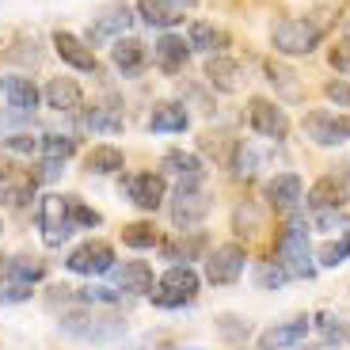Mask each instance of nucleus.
<instances>
[{
    "mask_svg": "<svg viewBox=\"0 0 350 350\" xmlns=\"http://www.w3.org/2000/svg\"><path fill=\"white\" fill-rule=\"evenodd\" d=\"M210 213V191L202 179H179L172 187V225L175 228H198Z\"/></svg>",
    "mask_w": 350,
    "mask_h": 350,
    "instance_id": "nucleus-2",
    "label": "nucleus"
},
{
    "mask_svg": "<svg viewBox=\"0 0 350 350\" xmlns=\"http://www.w3.org/2000/svg\"><path fill=\"white\" fill-rule=\"evenodd\" d=\"M324 92H327V99H332V103L350 107V80H332V84L324 88Z\"/></svg>",
    "mask_w": 350,
    "mask_h": 350,
    "instance_id": "nucleus-44",
    "label": "nucleus"
},
{
    "mask_svg": "<svg viewBox=\"0 0 350 350\" xmlns=\"http://www.w3.org/2000/svg\"><path fill=\"white\" fill-rule=\"evenodd\" d=\"M0 228H4V221H0Z\"/></svg>",
    "mask_w": 350,
    "mask_h": 350,
    "instance_id": "nucleus-52",
    "label": "nucleus"
},
{
    "mask_svg": "<svg viewBox=\"0 0 350 350\" xmlns=\"http://www.w3.org/2000/svg\"><path fill=\"white\" fill-rule=\"evenodd\" d=\"M111 62L122 77H141V72H145V46H141L137 38H122V42H114Z\"/></svg>",
    "mask_w": 350,
    "mask_h": 350,
    "instance_id": "nucleus-22",
    "label": "nucleus"
},
{
    "mask_svg": "<svg viewBox=\"0 0 350 350\" xmlns=\"http://www.w3.org/2000/svg\"><path fill=\"white\" fill-rule=\"evenodd\" d=\"M122 244H130L133 252H141V247L160 244V237H157V228H152L149 221H137V225H126L122 228Z\"/></svg>",
    "mask_w": 350,
    "mask_h": 350,
    "instance_id": "nucleus-34",
    "label": "nucleus"
},
{
    "mask_svg": "<svg viewBox=\"0 0 350 350\" xmlns=\"http://www.w3.org/2000/svg\"><path fill=\"white\" fill-rule=\"evenodd\" d=\"M198 274L187 267V262H175L167 267V274H160V282L152 286V305L157 308H187L194 297H198Z\"/></svg>",
    "mask_w": 350,
    "mask_h": 350,
    "instance_id": "nucleus-1",
    "label": "nucleus"
},
{
    "mask_svg": "<svg viewBox=\"0 0 350 350\" xmlns=\"http://www.w3.org/2000/svg\"><path fill=\"white\" fill-rule=\"evenodd\" d=\"M65 267L72 274H107L114 267V247L103 240H84V244H77V252H69Z\"/></svg>",
    "mask_w": 350,
    "mask_h": 350,
    "instance_id": "nucleus-7",
    "label": "nucleus"
},
{
    "mask_svg": "<svg viewBox=\"0 0 350 350\" xmlns=\"http://www.w3.org/2000/svg\"><path fill=\"white\" fill-rule=\"evenodd\" d=\"M69 213H72V225L77 228H99L103 225V213H96L92 206H84V202L69 198Z\"/></svg>",
    "mask_w": 350,
    "mask_h": 350,
    "instance_id": "nucleus-40",
    "label": "nucleus"
},
{
    "mask_svg": "<svg viewBox=\"0 0 350 350\" xmlns=\"http://www.w3.org/2000/svg\"><path fill=\"white\" fill-rule=\"evenodd\" d=\"M62 332L69 339H84V342H103V339H118L126 332L122 316H107V312H88V308H77V312L62 316Z\"/></svg>",
    "mask_w": 350,
    "mask_h": 350,
    "instance_id": "nucleus-3",
    "label": "nucleus"
},
{
    "mask_svg": "<svg viewBox=\"0 0 350 350\" xmlns=\"http://www.w3.org/2000/svg\"><path fill=\"white\" fill-rule=\"evenodd\" d=\"M297 350H327V347H297Z\"/></svg>",
    "mask_w": 350,
    "mask_h": 350,
    "instance_id": "nucleus-50",
    "label": "nucleus"
},
{
    "mask_svg": "<svg viewBox=\"0 0 350 350\" xmlns=\"http://www.w3.org/2000/svg\"><path fill=\"white\" fill-rule=\"evenodd\" d=\"M206 77L213 80L217 92H232V88L240 84V72H237V65L228 62V57H210V62H206Z\"/></svg>",
    "mask_w": 350,
    "mask_h": 350,
    "instance_id": "nucleus-30",
    "label": "nucleus"
},
{
    "mask_svg": "<svg viewBox=\"0 0 350 350\" xmlns=\"http://www.w3.org/2000/svg\"><path fill=\"white\" fill-rule=\"evenodd\" d=\"M133 27V8L130 4H111V8H103L96 19H92V42H103V38L111 35H122V31H130Z\"/></svg>",
    "mask_w": 350,
    "mask_h": 350,
    "instance_id": "nucleus-14",
    "label": "nucleus"
},
{
    "mask_svg": "<svg viewBox=\"0 0 350 350\" xmlns=\"http://www.w3.org/2000/svg\"><path fill=\"white\" fill-rule=\"evenodd\" d=\"M164 347V332H149L141 342H133V347H126V350H160Z\"/></svg>",
    "mask_w": 350,
    "mask_h": 350,
    "instance_id": "nucleus-47",
    "label": "nucleus"
},
{
    "mask_svg": "<svg viewBox=\"0 0 350 350\" xmlns=\"http://www.w3.org/2000/svg\"><path fill=\"white\" fill-rule=\"evenodd\" d=\"M187 42H191L194 50L217 53V50H225V46H228V31H221V27H213V23H194Z\"/></svg>",
    "mask_w": 350,
    "mask_h": 350,
    "instance_id": "nucleus-28",
    "label": "nucleus"
},
{
    "mask_svg": "<svg viewBox=\"0 0 350 350\" xmlns=\"http://www.w3.org/2000/svg\"><path fill=\"white\" fill-rule=\"evenodd\" d=\"M157 57H160V69H164L167 77H175V72L191 62V42L179 38L175 31H164V35L157 38Z\"/></svg>",
    "mask_w": 350,
    "mask_h": 350,
    "instance_id": "nucleus-16",
    "label": "nucleus"
},
{
    "mask_svg": "<svg viewBox=\"0 0 350 350\" xmlns=\"http://www.w3.org/2000/svg\"><path fill=\"white\" fill-rule=\"evenodd\" d=\"M206 244H210V240L202 237V232L198 237H183V240H164V244H160V255H164L167 262H191L206 252Z\"/></svg>",
    "mask_w": 350,
    "mask_h": 350,
    "instance_id": "nucleus-24",
    "label": "nucleus"
},
{
    "mask_svg": "<svg viewBox=\"0 0 350 350\" xmlns=\"http://www.w3.org/2000/svg\"><path fill=\"white\" fill-rule=\"evenodd\" d=\"M324 38V27L312 23V19H282L274 23L271 42L278 53H289V57H301V53H312Z\"/></svg>",
    "mask_w": 350,
    "mask_h": 350,
    "instance_id": "nucleus-5",
    "label": "nucleus"
},
{
    "mask_svg": "<svg viewBox=\"0 0 350 350\" xmlns=\"http://www.w3.org/2000/svg\"><path fill=\"white\" fill-rule=\"evenodd\" d=\"M332 65H335V69H342V72H350V42H342V46H335V50H332Z\"/></svg>",
    "mask_w": 350,
    "mask_h": 350,
    "instance_id": "nucleus-46",
    "label": "nucleus"
},
{
    "mask_svg": "<svg viewBox=\"0 0 350 350\" xmlns=\"http://www.w3.org/2000/svg\"><path fill=\"white\" fill-rule=\"evenodd\" d=\"M308 335V316H293L286 324H274L259 335V350H289Z\"/></svg>",
    "mask_w": 350,
    "mask_h": 350,
    "instance_id": "nucleus-13",
    "label": "nucleus"
},
{
    "mask_svg": "<svg viewBox=\"0 0 350 350\" xmlns=\"http://www.w3.org/2000/svg\"><path fill=\"white\" fill-rule=\"evenodd\" d=\"M247 122H252L255 133H262V137H274V141H282V137L289 133L286 114H282L278 107L271 103V99H252V103H247Z\"/></svg>",
    "mask_w": 350,
    "mask_h": 350,
    "instance_id": "nucleus-10",
    "label": "nucleus"
},
{
    "mask_svg": "<svg viewBox=\"0 0 350 350\" xmlns=\"http://www.w3.org/2000/svg\"><path fill=\"white\" fill-rule=\"evenodd\" d=\"M137 16L149 27H175L183 19V8H175L167 0H137Z\"/></svg>",
    "mask_w": 350,
    "mask_h": 350,
    "instance_id": "nucleus-23",
    "label": "nucleus"
},
{
    "mask_svg": "<svg viewBox=\"0 0 350 350\" xmlns=\"http://www.w3.org/2000/svg\"><path fill=\"white\" fill-rule=\"evenodd\" d=\"M16 126H19L16 107H12V111H0V137H12V133H16Z\"/></svg>",
    "mask_w": 350,
    "mask_h": 350,
    "instance_id": "nucleus-45",
    "label": "nucleus"
},
{
    "mask_svg": "<svg viewBox=\"0 0 350 350\" xmlns=\"http://www.w3.org/2000/svg\"><path fill=\"white\" fill-rule=\"evenodd\" d=\"M42 96H46V103H50L53 111H77L80 99H84V88H80L72 77H50L46 88H42Z\"/></svg>",
    "mask_w": 350,
    "mask_h": 350,
    "instance_id": "nucleus-17",
    "label": "nucleus"
},
{
    "mask_svg": "<svg viewBox=\"0 0 350 350\" xmlns=\"http://www.w3.org/2000/svg\"><path fill=\"white\" fill-rule=\"evenodd\" d=\"M12 172H16V167H12V160H0V179H12Z\"/></svg>",
    "mask_w": 350,
    "mask_h": 350,
    "instance_id": "nucleus-48",
    "label": "nucleus"
},
{
    "mask_svg": "<svg viewBox=\"0 0 350 350\" xmlns=\"http://www.w3.org/2000/svg\"><path fill=\"white\" fill-rule=\"evenodd\" d=\"M53 50H57V57H62L65 65H72V69H80V72L96 69V53L88 50V42H80L77 35H69V31H57V35H53Z\"/></svg>",
    "mask_w": 350,
    "mask_h": 350,
    "instance_id": "nucleus-15",
    "label": "nucleus"
},
{
    "mask_svg": "<svg viewBox=\"0 0 350 350\" xmlns=\"http://www.w3.org/2000/svg\"><path fill=\"white\" fill-rule=\"evenodd\" d=\"M4 149L12 157H31V152H38V141L27 137V133H12V137H4Z\"/></svg>",
    "mask_w": 350,
    "mask_h": 350,
    "instance_id": "nucleus-43",
    "label": "nucleus"
},
{
    "mask_svg": "<svg viewBox=\"0 0 350 350\" xmlns=\"http://www.w3.org/2000/svg\"><path fill=\"white\" fill-rule=\"evenodd\" d=\"M240 271H244V247L240 244H221L206 259V278L213 286H232L240 278Z\"/></svg>",
    "mask_w": 350,
    "mask_h": 350,
    "instance_id": "nucleus-8",
    "label": "nucleus"
},
{
    "mask_svg": "<svg viewBox=\"0 0 350 350\" xmlns=\"http://www.w3.org/2000/svg\"><path fill=\"white\" fill-rule=\"evenodd\" d=\"M347 255H350V237L327 240V244H320V267H339Z\"/></svg>",
    "mask_w": 350,
    "mask_h": 350,
    "instance_id": "nucleus-39",
    "label": "nucleus"
},
{
    "mask_svg": "<svg viewBox=\"0 0 350 350\" xmlns=\"http://www.w3.org/2000/svg\"><path fill=\"white\" fill-rule=\"evenodd\" d=\"M4 88H8V103L16 107V111H35L38 99H42V92H38L27 77H12Z\"/></svg>",
    "mask_w": 350,
    "mask_h": 350,
    "instance_id": "nucleus-29",
    "label": "nucleus"
},
{
    "mask_svg": "<svg viewBox=\"0 0 350 350\" xmlns=\"http://www.w3.org/2000/svg\"><path fill=\"white\" fill-rule=\"evenodd\" d=\"M267 202L278 213H293L301 202V179L297 175H274L271 183H267Z\"/></svg>",
    "mask_w": 350,
    "mask_h": 350,
    "instance_id": "nucleus-19",
    "label": "nucleus"
},
{
    "mask_svg": "<svg viewBox=\"0 0 350 350\" xmlns=\"http://www.w3.org/2000/svg\"><path fill=\"white\" fill-rule=\"evenodd\" d=\"M312 324L320 327V339H324L327 347H342V342H350V320H339L335 312H316Z\"/></svg>",
    "mask_w": 350,
    "mask_h": 350,
    "instance_id": "nucleus-27",
    "label": "nucleus"
},
{
    "mask_svg": "<svg viewBox=\"0 0 350 350\" xmlns=\"http://www.w3.org/2000/svg\"><path fill=\"white\" fill-rule=\"evenodd\" d=\"M259 164H262V157L252 149V145H237V152H232V175H237V179L247 183V179L259 172Z\"/></svg>",
    "mask_w": 350,
    "mask_h": 350,
    "instance_id": "nucleus-32",
    "label": "nucleus"
},
{
    "mask_svg": "<svg viewBox=\"0 0 350 350\" xmlns=\"http://www.w3.org/2000/svg\"><path fill=\"white\" fill-rule=\"evenodd\" d=\"M278 262L286 267L289 278H316V259H312V247H308V228L305 221H293L289 232L278 240Z\"/></svg>",
    "mask_w": 350,
    "mask_h": 350,
    "instance_id": "nucleus-4",
    "label": "nucleus"
},
{
    "mask_svg": "<svg viewBox=\"0 0 350 350\" xmlns=\"http://www.w3.org/2000/svg\"><path fill=\"white\" fill-rule=\"evenodd\" d=\"M84 126H88V130H92V133H118V130H122V114H118V99H99V103L96 107H88V111H84Z\"/></svg>",
    "mask_w": 350,
    "mask_h": 350,
    "instance_id": "nucleus-20",
    "label": "nucleus"
},
{
    "mask_svg": "<svg viewBox=\"0 0 350 350\" xmlns=\"http://www.w3.org/2000/svg\"><path fill=\"white\" fill-rule=\"evenodd\" d=\"M80 293L72 286H50L46 289V308H53L57 316H65V308H77Z\"/></svg>",
    "mask_w": 350,
    "mask_h": 350,
    "instance_id": "nucleus-38",
    "label": "nucleus"
},
{
    "mask_svg": "<svg viewBox=\"0 0 350 350\" xmlns=\"http://www.w3.org/2000/svg\"><path fill=\"white\" fill-rule=\"evenodd\" d=\"M347 183H339V179H320V183L312 187V194H308V206H312V213H335L347 206Z\"/></svg>",
    "mask_w": 350,
    "mask_h": 350,
    "instance_id": "nucleus-18",
    "label": "nucleus"
},
{
    "mask_svg": "<svg viewBox=\"0 0 350 350\" xmlns=\"http://www.w3.org/2000/svg\"><path fill=\"white\" fill-rule=\"evenodd\" d=\"M164 191H167V183L157 172H141V175L126 179V198L137 202L141 210H157L160 202H164Z\"/></svg>",
    "mask_w": 350,
    "mask_h": 350,
    "instance_id": "nucleus-12",
    "label": "nucleus"
},
{
    "mask_svg": "<svg viewBox=\"0 0 350 350\" xmlns=\"http://www.w3.org/2000/svg\"><path fill=\"white\" fill-rule=\"evenodd\" d=\"M217 332L225 335V339L240 342V339H247V335H252V327H247L244 320H237V316H217Z\"/></svg>",
    "mask_w": 350,
    "mask_h": 350,
    "instance_id": "nucleus-42",
    "label": "nucleus"
},
{
    "mask_svg": "<svg viewBox=\"0 0 350 350\" xmlns=\"http://www.w3.org/2000/svg\"><path fill=\"white\" fill-rule=\"evenodd\" d=\"M31 198H35V183H16V187H4V194H0V202H4V206H16V210L31 206Z\"/></svg>",
    "mask_w": 350,
    "mask_h": 350,
    "instance_id": "nucleus-41",
    "label": "nucleus"
},
{
    "mask_svg": "<svg viewBox=\"0 0 350 350\" xmlns=\"http://www.w3.org/2000/svg\"><path fill=\"white\" fill-rule=\"evenodd\" d=\"M38 232H42L46 247H57L77 232L69 213V198L65 194H46L42 198V213H38Z\"/></svg>",
    "mask_w": 350,
    "mask_h": 350,
    "instance_id": "nucleus-6",
    "label": "nucleus"
},
{
    "mask_svg": "<svg viewBox=\"0 0 350 350\" xmlns=\"http://www.w3.org/2000/svg\"><path fill=\"white\" fill-rule=\"evenodd\" d=\"M0 88H4V80H0Z\"/></svg>",
    "mask_w": 350,
    "mask_h": 350,
    "instance_id": "nucleus-51",
    "label": "nucleus"
},
{
    "mask_svg": "<svg viewBox=\"0 0 350 350\" xmlns=\"http://www.w3.org/2000/svg\"><path fill=\"white\" fill-rule=\"evenodd\" d=\"M167 4H175V8H191V4H198V0H167Z\"/></svg>",
    "mask_w": 350,
    "mask_h": 350,
    "instance_id": "nucleus-49",
    "label": "nucleus"
},
{
    "mask_svg": "<svg viewBox=\"0 0 350 350\" xmlns=\"http://www.w3.org/2000/svg\"><path fill=\"white\" fill-rule=\"evenodd\" d=\"M152 133H183L191 126V114H187L183 103H157L152 107V118H149Z\"/></svg>",
    "mask_w": 350,
    "mask_h": 350,
    "instance_id": "nucleus-21",
    "label": "nucleus"
},
{
    "mask_svg": "<svg viewBox=\"0 0 350 350\" xmlns=\"http://www.w3.org/2000/svg\"><path fill=\"white\" fill-rule=\"evenodd\" d=\"M122 149H114V145H99L84 157V167L96 175H111V172H122Z\"/></svg>",
    "mask_w": 350,
    "mask_h": 350,
    "instance_id": "nucleus-26",
    "label": "nucleus"
},
{
    "mask_svg": "<svg viewBox=\"0 0 350 350\" xmlns=\"http://www.w3.org/2000/svg\"><path fill=\"white\" fill-rule=\"evenodd\" d=\"M111 271H114L111 282L122 289V293H130V297L152 293V286H157V282H152V267H149V262H141V259H133V262H114Z\"/></svg>",
    "mask_w": 350,
    "mask_h": 350,
    "instance_id": "nucleus-11",
    "label": "nucleus"
},
{
    "mask_svg": "<svg viewBox=\"0 0 350 350\" xmlns=\"http://www.w3.org/2000/svg\"><path fill=\"white\" fill-rule=\"evenodd\" d=\"M164 172L179 175V179H202V160H198V152L167 149L164 152Z\"/></svg>",
    "mask_w": 350,
    "mask_h": 350,
    "instance_id": "nucleus-25",
    "label": "nucleus"
},
{
    "mask_svg": "<svg viewBox=\"0 0 350 350\" xmlns=\"http://www.w3.org/2000/svg\"><path fill=\"white\" fill-rule=\"evenodd\" d=\"M31 297V282H19L16 274H0V305H19Z\"/></svg>",
    "mask_w": 350,
    "mask_h": 350,
    "instance_id": "nucleus-35",
    "label": "nucleus"
},
{
    "mask_svg": "<svg viewBox=\"0 0 350 350\" xmlns=\"http://www.w3.org/2000/svg\"><path fill=\"white\" fill-rule=\"evenodd\" d=\"M80 301H92L96 308H114L122 301V289L118 286H88V289H80Z\"/></svg>",
    "mask_w": 350,
    "mask_h": 350,
    "instance_id": "nucleus-37",
    "label": "nucleus"
},
{
    "mask_svg": "<svg viewBox=\"0 0 350 350\" xmlns=\"http://www.w3.org/2000/svg\"><path fill=\"white\" fill-rule=\"evenodd\" d=\"M305 133L316 145H342V141H350V118L327 114V111H312L305 118Z\"/></svg>",
    "mask_w": 350,
    "mask_h": 350,
    "instance_id": "nucleus-9",
    "label": "nucleus"
},
{
    "mask_svg": "<svg viewBox=\"0 0 350 350\" xmlns=\"http://www.w3.org/2000/svg\"><path fill=\"white\" fill-rule=\"evenodd\" d=\"M8 274H16L19 282H42L46 278V262L42 259H35V255H12L8 259Z\"/></svg>",
    "mask_w": 350,
    "mask_h": 350,
    "instance_id": "nucleus-31",
    "label": "nucleus"
},
{
    "mask_svg": "<svg viewBox=\"0 0 350 350\" xmlns=\"http://www.w3.org/2000/svg\"><path fill=\"white\" fill-rule=\"evenodd\" d=\"M286 282H289V274H286V267H282V262H259V267H255V286L282 289Z\"/></svg>",
    "mask_w": 350,
    "mask_h": 350,
    "instance_id": "nucleus-36",
    "label": "nucleus"
},
{
    "mask_svg": "<svg viewBox=\"0 0 350 350\" xmlns=\"http://www.w3.org/2000/svg\"><path fill=\"white\" fill-rule=\"evenodd\" d=\"M38 152H42L46 160H62V164H65V160L77 152V141H72V137H57V133H46V137L38 141Z\"/></svg>",
    "mask_w": 350,
    "mask_h": 350,
    "instance_id": "nucleus-33",
    "label": "nucleus"
}]
</instances>
